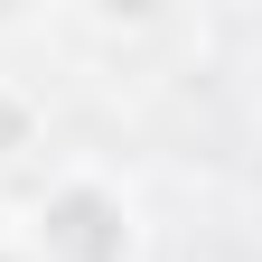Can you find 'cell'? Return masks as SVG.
Listing matches in <instances>:
<instances>
[{
  "label": "cell",
  "instance_id": "cell-1",
  "mask_svg": "<svg viewBox=\"0 0 262 262\" xmlns=\"http://www.w3.org/2000/svg\"><path fill=\"white\" fill-rule=\"evenodd\" d=\"M47 234L75 253V262H113V244H122V234H113V215L94 206V196H66V206L47 215Z\"/></svg>",
  "mask_w": 262,
  "mask_h": 262
}]
</instances>
